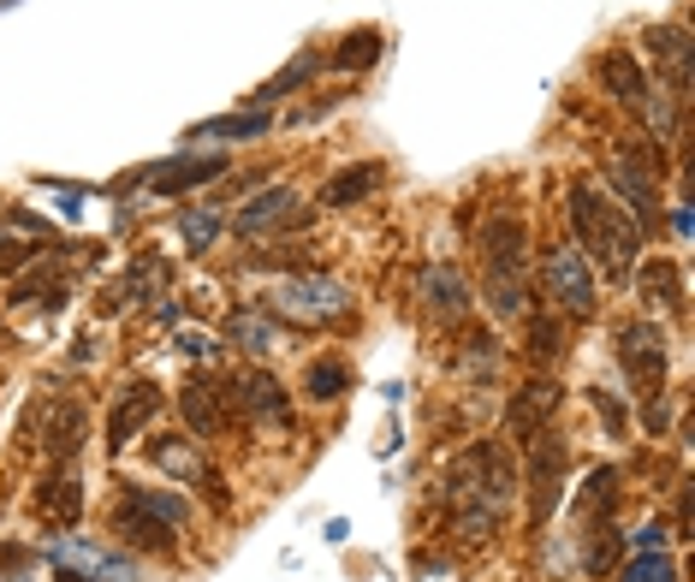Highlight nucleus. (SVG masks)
Returning <instances> with one entry per match:
<instances>
[{
	"label": "nucleus",
	"mask_w": 695,
	"mask_h": 582,
	"mask_svg": "<svg viewBox=\"0 0 695 582\" xmlns=\"http://www.w3.org/2000/svg\"><path fill=\"white\" fill-rule=\"evenodd\" d=\"M642 42H648V54L672 72L678 96H690V30H684V24H648Z\"/></svg>",
	"instance_id": "obj_14"
},
{
	"label": "nucleus",
	"mask_w": 695,
	"mask_h": 582,
	"mask_svg": "<svg viewBox=\"0 0 695 582\" xmlns=\"http://www.w3.org/2000/svg\"><path fill=\"white\" fill-rule=\"evenodd\" d=\"M595 410L606 416V434H624V404H618L606 387H595Z\"/></svg>",
	"instance_id": "obj_38"
},
{
	"label": "nucleus",
	"mask_w": 695,
	"mask_h": 582,
	"mask_svg": "<svg viewBox=\"0 0 695 582\" xmlns=\"http://www.w3.org/2000/svg\"><path fill=\"white\" fill-rule=\"evenodd\" d=\"M30 571V547H18V541H0V582Z\"/></svg>",
	"instance_id": "obj_36"
},
{
	"label": "nucleus",
	"mask_w": 695,
	"mask_h": 582,
	"mask_svg": "<svg viewBox=\"0 0 695 582\" xmlns=\"http://www.w3.org/2000/svg\"><path fill=\"white\" fill-rule=\"evenodd\" d=\"M179 410H185V422H191V434L197 440H208V434H220V392H214L208 381H185L179 387Z\"/></svg>",
	"instance_id": "obj_20"
},
{
	"label": "nucleus",
	"mask_w": 695,
	"mask_h": 582,
	"mask_svg": "<svg viewBox=\"0 0 695 582\" xmlns=\"http://www.w3.org/2000/svg\"><path fill=\"white\" fill-rule=\"evenodd\" d=\"M369 191H381V167H375V161H357V167H339L333 179L321 185V202L327 208H351V202H363Z\"/></svg>",
	"instance_id": "obj_17"
},
{
	"label": "nucleus",
	"mask_w": 695,
	"mask_h": 582,
	"mask_svg": "<svg viewBox=\"0 0 695 582\" xmlns=\"http://www.w3.org/2000/svg\"><path fill=\"white\" fill-rule=\"evenodd\" d=\"M268 125H274V113L256 107V113H232V119H208V125H197V137H202V143H244V137H262Z\"/></svg>",
	"instance_id": "obj_23"
},
{
	"label": "nucleus",
	"mask_w": 695,
	"mask_h": 582,
	"mask_svg": "<svg viewBox=\"0 0 695 582\" xmlns=\"http://www.w3.org/2000/svg\"><path fill=\"white\" fill-rule=\"evenodd\" d=\"M30 298H36V280H24L18 291H12V303H30ZM42 303H48V309H54V303H66V286L54 280V286H48V298H42Z\"/></svg>",
	"instance_id": "obj_40"
},
{
	"label": "nucleus",
	"mask_w": 695,
	"mask_h": 582,
	"mask_svg": "<svg viewBox=\"0 0 695 582\" xmlns=\"http://www.w3.org/2000/svg\"><path fill=\"white\" fill-rule=\"evenodd\" d=\"M571 232L577 250L595 256L606 274H630L642 262V226L612 197H601L595 185H571Z\"/></svg>",
	"instance_id": "obj_1"
},
{
	"label": "nucleus",
	"mask_w": 695,
	"mask_h": 582,
	"mask_svg": "<svg viewBox=\"0 0 695 582\" xmlns=\"http://www.w3.org/2000/svg\"><path fill=\"white\" fill-rule=\"evenodd\" d=\"M612 493H618V470H595V476H589V488L577 493V511L595 517L601 505H612Z\"/></svg>",
	"instance_id": "obj_32"
},
{
	"label": "nucleus",
	"mask_w": 695,
	"mask_h": 582,
	"mask_svg": "<svg viewBox=\"0 0 695 582\" xmlns=\"http://www.w3.org/2000/svg\"><path fill=\"white\" fill-rule=\"evenodd\" d=\"M155 410H161V387L155 381H131V392H119V404H113V416H108V446L119 452Z\"/></svg>",
	"instance_id": "obj_12"
},
{
	"label": "nucleus",
	"mask_w": 695,
	"mask_h": 582,
	"mask_svg": "<svg viewBox=\"0 0 695 582\" xmlns=\"http://www.w3.org/2000/svg\"><path fill=\"white\" fill-rule=\"evenodd\" d=\"M220 173H226V155L167 161V167H155V173H149V191H155V197H185V191H197V185L220 179Z\"/></svg>",
	"instance_id": "obj_13"
},
{
	"label": "nucleus",
	"mask_w": 695,
	"mask_h": 582,
	"mask_svg": "<svg viewBox=\"0 0 695 582\" xmlns=\"http://www.w3.org/2000/svg\"><path fill=\"white\" fill-rule=\"evenodd\" d=\"M113 535H119L125 547H149V553H173V547H179V529L149 523L143 511H131V505H119V511H113Z\"/></svg>",
	"instance_id": "obj_18"
},
{
	"label": "nucleus",
	"mask_w": 695,
	"mask_h": 582,
	"mask_svg": "<svg viewBox=\"0 0 695 582\" xmlns=\"http://www.w3.org/2000/svg\"><path fill=\"white\" fill-rule=\"evenodd\" d=\"M226 339H238V345L250 351V357H268L274 345H280V327L268 321V315H232V321H226Z\"/></svg>",
	"instance_id": "obj_25"
},
{
	"label": "nucleus",
	"mask_w": 695,
	"mask_h": 582,
	"mask_svg": "<svg viewBox=\"0 0 695 582\" xmlns=\"http://www.w3.org/2000/svg\"><path fill=\"white\" fill-rule=\"evenodd\" d=\"M488 309H494L500 321H523V309H529L523 274H488Z\"/></svg>",
	"instance_id": "obj_28"
},
{
	"label": "nucleus",
	"mask_w": 695,
	"mask_h": 582,
	"mask_svg": "<svg viewBox=\"0 0 695 582\" xmlns=\"http://www.w3.org/2000/svg\"><path fill=\"white\" fill-rule=\"evenodd\" d=\"M179 351L185 357H197V363H208V357H226V339H208V333H179Z\"/></svg>",
	"instance_id": "obj_35"
},
{
	"label": "nucleus",
	"mask_w": 695,
	"mask_h": 582,
	"mask_svg": "<svg viewBox=\"0 0 695 582\" xmlns=\"http://www.w3.org/2000/svg\"><path fill=\"white\" fill-rule=\"evenodd\" d=\"M268 309L303 315V321H333V315L351 309V291L339 280H321V274H303V280H286L268 291Z\"/></svg>",
	"instance_id": "obj_4"
},
{
	"label": "nucleus",
	"mask_w": 695,
	"mask_h": 582,
	"mask_svg": "<svg viewBox=\"0 0 695 582\" xmlns=\"http://www.w3.org/2000/svg\"><path fill=\"white\" fill-rule=\"evenodd\" d=\"M529 339H535V345H529V351H535L541 363L565 357V333H559V327H553V321H535V327H529Z\"/></svg>",
	"instance_id": "obj_34"
},
{
	"label": "nucleus",
	"mask_w": 695,
	"mask_h": 582,
	"mask_svg": "<svg viewBox=\"0 0 695 582\" xmlns=\"http://www.w3.org/2000/svg\"><path fill=\"white\" fill-rule=\"evenodd\" d=\"M559 410V387L553 381H529L511 392V404H505V434L511 440H529L535 428H547V416Z\"/></svg>",
	"instance_id": "obj_11"
},
{
	"label": "nucleus",
	"mask_w": 695,
	"mask_h": 582,
	"mask_svg": "<svg viewBox=\"0 0 695 582\" xmlns=\"http://www.w3.org/2000/svg\"><path fill=\"white\" fill-rule=\"evenodd\" d=\"M606 179H612L618 191H624V202L636 208V226H648V220H654V208H660V197H654V173H642L630 155H618Z\"/></svg>",
	"instance_id": "obj_19"
},
{
	"label": "nucleus",
	"mask_w": 695,
	"mask_h": 582,
	"mask_svg": "<svg viewBox=\"0 0 695 582\" xmlns=\"http://www.w3.org/2000/svg\"><path fill=\"white\" fill-rule=\"evenodd\" d=\"M119 505L143 511L149 523H161V529H185V523H191V499H185V493H161V488H125V493H119Z\"/></svg>",
	"instance_id": "obj_16"
},
{
	"label": "nucleus",
	"mask_w": 695,
	"mask_h": 582,
	"mask_svg": "<svg viewBox=\"0 0 695 582\" xmlns=\"http://www.w3.org/2000/svg\"><path fill=\"white\" fill-rule=\"evenodd\" d=\"M678 577H684V571H678V559L666 547L660 553H636V559L618 571V582H678Z\"/></svg>",
	"instance_id": "obj_30"
},
{
	"label": "nucleus",
	"mask_w": 695,
	"mask_h": 582,
	"mask_svg": "<svg viewBox=\"0 0 695 582\" xmlns=\"http://www.w3.org/2000/svg\"><path fill=\"white\" fill-rule=\"evenodd\" d=\"M220 232H226V220H220L214 208H185V214H179V238H185V250H208Z\"/></svg>",
	"instance_id": "obj_31"
},
{
	"label": "nucleus",
	"mask_w": 695,
	"mask_h": 582,
	"mask_svg": "<svg viewBox=\"0 0 695 582\" xmlns=\"http://www.w3.org/2000/svg\"><path fill=\"white\" fill-rule=\"evenodd\" d=\"M345 387H351V369L339 357L309 363V369H303V392H309V404H339V398H345Z\"/></svg>",
	"instance_id": "obj_24"
},
{
	"label": "nucleus",
	"mask_w": 695,
	"mask_h": 582,
	"mask_svg": "<svg viewBox=\"0 0 695 582\" xmlns=\"http://www.w3.org/2000/svg\"><path fill=\"white\" fill-rule=\"evenodd\" d=\"M54 582H101V577H90V571H54Z\"/></svg>",
	"instance_id": "obj_42"
},
{
	"label": "nucleus",
	"mask_w": 695,
	"mask_h": 582,
	"mask_svg": "<svg viewBox=\"0 0 695 582\" xmlns=\"http://www.w3.org/2000/svg\"><path fill=\"white\" fill-rule=\"evenodd\" d=\"M24 262H30V244H18V238H0V274L24 268Z\"/></svg>",
	"instance_id": "obj_39"
},
{
	"label": "nucleus",
	"mask_w": 695,
	"mask_h": 582,
	"mask_svg": "<svg viewBox=\"0 0 695 582\" xmlns=\"http://www.w3.org/2000/svg\"><path fill=\"white\" fill-rule=\"evenodd\" d=\"M541 286H547V298L559 303L565 315H595V268H589V256L577 244H547V256H541Z\"/></svg>",
	"instance_id": "obj_2"
},
{
	"label": "nucleus",
	"mask_w": 695,
	"mask_h": 582,
	"mask_svg": "<svg viewBox=\"0 0 695 582\" xmlns=\"http://www.w3.org/2000/svg\"><path fill=\"white\" fill-rule=\"evenodd\" d=\"M30 511L42 517V523H54V529L78 523V517H84V476L60 464V470L48 476V482H36V493H30Z\"/></svg>",
	"instance_id": "obj_9"
},
{
	"label": "nucleus",
	"mask_w": 695,
	"mask_h": 582,
	"mask_svg": "<svg viewBox=\"0 0 695 582\" xmlns=\"http://www.w3.org/2000/svg\"><path fill=\"white\" fill-rule=\"evenodd\" d=\"M149 458H155L167 476H185V482H197V470H202L197 446H191V440H173V434H155V440H149Z\"/></svg>",
	"instance_id": "obj_27"
},
{
	"label": "nucleus",
	"mask_w": 695,
	"mask_h": 582,
	"mask_svg": "<svg viewBox=\"0 0 695 582\" xmlns=\"http://www.w3.org/2000/svg\"><path fill=\"white\" fill-rule=\"evenodd\" d=\"M595 78H601V90L612 96L618 107L642 113V101H648V72H642L636 54H624V48H606V54L595 60Z\"/></svg>",
	"instance_id": "obj_10"
},
{
	"label": "nucleus",
	"mask_w": 695,
	"mask_h": 582,
	"mask_svg": "<svg viewBox=\"0 0 695 582\" xmlns=\"http://www.w3.org/2000/svg\"><path fill=\"white\" fill-rule=\"evenodd\" d=\"M422 303L440 309V315H464L470 309V286H464V274H452V268H428L422 274Z\"/></svg>",
	"instance_id": "obj_22"
},
{
	"label": "nucleus",
	"mask_w": 695,
	"mask_h": 582,
	"mask_svg": "<svg viewBox=\"0 0 695 582\" xmlns=\"http://www.w3.org/2000/svg\"><path fill=\"white\" fill-rule=\"evenodd\" d=\"M666 547V523H642L636 529V553H660Z\"/></svg>",
	"instance_id": "obj_41"
},
{
	"label": "nucleus",
	"mask_w": 695,
	"mask_h": 582,
	"mask_svg": "<svg viewBox=\"0 0 695 582\" xmlns=\"http://www.w3.org/2000/svg\"><path fill=\"white\" fill-rule=\"evenodd\" d=\"M315 72H321V54H298L292 66L280 72V78H274V84H262V90L250 96V101H256V107H274V101H280V96H292V90H303V84H309Z\"/></svg>",
	"instance_id": "obj_29"
},
{
	"label": "nucleus",
	"mask_w": 695,
	"mask_h": 582,
	"mask_svg": "<svg viewBox=\"0 0 695 582\" xmlns=\"http://www.w3.org/2000/svg\"><path fill=\"white\" fill-rule=\"evenodd\" d=\"M7 582H36V577H30V571H18V577H7Z\"/></svg>",
	"instance_id": "obj_43"
},
{
	"label": "nucleus",
	"mask_w": 695,
	"mask_h": 582,
	"mask_svg": "<svg viewBox=\"0 0 695 582\" xmlns=\"http://www.w3.org/2000/svg\"><path fill=\"white\" fill-rule=\"evenodd\" d=\"M523 446H529V517L547 523L553 505H559V482H565V464H571V446L559 440V428H535Z\"/></svg>",
	"instance_id": "obj_3"
},
{
	"label": "nucleus",
	"mask_w": 695,
	"mask_h": 582,
	"mask_svg": "<svg viewBox=\"0 0 695 582\" xmlns=\"http://www.w3.org/2000/svg\"><path fill=\"white\" fill-rule=\"evenodd\" d=\"M618 363H624V375H630L636 392H660V381H666V333H660V321H630L624 333H618Z\"/></svg>",
	"instance_id": "obj_5"
},
{
	"label": "nucleus",
	"mask_w": 695,
	"mask_h": 582,
	"mask_svg": "<svg viewBox=\"0 0 695 582\" xmlns=\"http://www.w3.org/2000/svg\"><path fill=\"white\" fill-rule=\"evenodd\" d=\"M232 410L238 416H250L256 428H292V398H286V387L274 381V375H262V369H250L244 381H238V398H232Z\"/></svg>",
	"instance_id": "obj_8"
},
{
	"label": "nucleus",
	"mask_w": 695,
	"mask_h": 582,
	"mask_svg": "<svg viewBox=\"0 0 695 582\" xmlns=\"http://www.w3.org/2000/svg\"><path fill=\"white\" fill-rule=\"evenodd\" d=\"M280 226H309V208L298 202V191H286V185H274V191H262V197H250L244 208L232 214V232H244V238H262V232H280Z\"/></svg>",
	"instance_id": "obj_6"
},
{
	"label": "nucleus",
	"mask_w": 695,
	"mask_h": 582,
	"mask_svg": "<svg viewBox=\"0 0 695 582\" xmlns=\"http://www.w3.org/2000/svg\"><path fill=\"white\" fill-rule=\"evenodd\" d=\"M482 250H488V274H523V226H517V220H494V226H488Z\"/></svg>",
	"instance_id": "obj_21"
},
{
	"label": "nucleus",
	"mask_w": 695,
	"mask_h": 582,
	"mask_svg": "<svg viewBox=\"0 0 695 582\" xmlns=\"http://www.w3.org/2000/svg\"><path fill=\"white\" fill-rule=\"evenodd\" d=\"M161 280H167V262H155V256H149V262H137V268L131 274H125V298H131V303H143L149 298V286H161Z\"/></svg>",
	"instance_id": "obj_33"
},
{
	"label": "nucleus",
	"mask_w": 695,
	"mask_h": 582,
	"mask_svg": "<svg viewBox=\"0 0 695 582\" xmlns=\"http://www.w3.org/2000/svg\"><path fill=\"white\" fill-rule=\"evenodd\" d=\"M642 428H648V434H666V428H672V404H666L660 392H654V398L642 404Z\"/></svg>",
	"instance_id": "obj_37"
},
{
	"label": "nucleus",
	"mask_w": 695,
	"mask_h": 582,
	"mask_svg": "<svg viewBox=\"0 0 695 582\" xmlns=\"http://www.w3.org/2000/svg\"><path fill=\"white\" fill-rule=\"evenodd\" d=\"M636 298L642 303H660V309H684V268L678 262H666V256H654V262H636Z\"/></svg>",
	"instance_id": "obj_15"
},
{
	"label": "nucleus",
	"mask_w": 695,
	"mask_h": 582,
	"mask_svg": "<svg viewBox=\"0 0 695 582\" xmlns=\"http://www.w3.org/2000/svg\"><path fill=\"white\" fill-rule=\"evenodd\" d=\"M327 60H333L339 72H369L375 60H381V30H351V36H339V48H333Z\"/></svg>",
	"instance_id": "obj_26"
},
{
	"label": "nucleus",
	"mask_w": 695,
	"mask_h": 582,
	"mask_svg": "<svg viewBox=\"0 0 695 582\" xmlns=\"http://www.w3.org/2000/svg\"><path fill=\"white\" fill-rule=\"evenodd\" d=\"M30 428H36L48 458L66 464L72 452L84 446V434H90V416H84V404H42V410L30 416Z\"/></svg>",
	"instance_id": "obj_7"
}]
</instances>
